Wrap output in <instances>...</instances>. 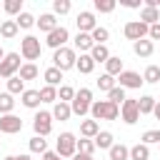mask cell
I'll use <instances>...</instances> for the list:
<instances>
[{"label":"cell","mask_w":160,"mask_h":160,"mask_svg":"<svg viewBox=\"0 0 160 160\" xmlns=\"http://www.w3.org/2000/svg\"><path fill=\"white\" fill-rule=\"evenodd\" d=\"M90 118L92 120H118L120 118V105L110 100H95L90 105Z\"/></svg>","instance_id":"1"},{"label":"cell","mask_w":160,"mask_h":160,"mask_svg":"<svg viewBox=\"0 0 160 160\" xmlns=\"http://www.w3.org/2000/svg\"><path fill=\"white\" fill-rule=\"evenodd\" d=\"M75 62H78V52H75V48H60V50H55L52 52V68H58V70H70V68H75Z\"/></svg>","instance_id":"2"},{"label":"cell","mask_w":160,"mask_h":160,"mask_svg":"<svg viewBox=\"0 0 160 160\" xmlns=\"http://www.w3.org/2000/svg\"><path fill=\"white\" fill-rule=\"evenodd\" d=\"M55 152L60 158H75V152H78V138L72 132H60L58 140H55Z\"/></svg>","instance_id":"3"},{"label":"cell","mask_w":160,"mask_h":160,"mask_svg":"<svg viewBox=\"0 0 160 160\" xmlns=\"http://www.w3.org/2000/svg\"><path fill=\"white\" fill-rule=\"evenodd\" d=\"M20 55H22L28 62L38 60V58L42 55V45H40V40H38L35 35H25L22 42H20Z\"/></svg>","instance_id":"4"},{"label":"cell","mask_w":160,"mask_h":160,"mask_svg":"<svg viewBox=\"0 0 160 160\" xmlns=\"http://www.w3.org/2000/svg\"><path fill=\"white\" fill-rule=\"evenodd\" d=\"M20 68H22V62H20V52H8L5 60L0 62V78L10 80V78H15V75L20 72Z\"/></svg>","instance_id":"5"},{"label":"cell","mask_w":160,"mask_h":160,"mask_svg":"<svg viewBox=\"0 0 160 160\" xmlns=\"http://www.w3.org/2000/svg\"><path fill=\"white\" fill-rule=\"evenodd\" d=\"M32 130H35V135H40V138L50 135V132H52V112H48V110L35 112V118H32Z\"/></svg>","instance_id":"6"},{"label":"cell","mask_w":160,"mask_h":160,"mask_svg":"<svg viewBox=\"0 0 160 160\" xmlns=\"http://www.w3.org/2000/svg\"><path fill=\"white\" fill-rule=\"evenodd\" d=\"M120 120H122L125 125H135V122L140 120V108H138V100L128 98V100L120 105Z\"/></svg>","instance_id":"7"},{"label":"cell","mask_w":160,"mask_h":160,"mask_svg":"<svg viewBox=\"0 0 160 160\" xmlns=\"http://www.w3.org/2000/svg\"><path fill=\"white\" fill-rule=\"evenodd\" d=\"M148 25L145 22H140V20H130V22H125V28H122V32H125V38L128 40H132V42H138V40H145L148 38Z\"/></svg>","instance_id":"8"},{"label":"cell","mask_w":160,"mask_h":160,"mask_svg":"<svg viewBox=\"0 0 160 160\" xmlns=\"http://www.w3.org/2000/svg\"><path fill=\"white\" fill-rule=\"evenodd\" d=\"M68 40H70V32H68V28H55L50 35H45V45L48 48H52V50H60V48H65L68 45Z\"/></svg>","instance_id":"9"},{"label":"cell","mask_w":160,"mask_h":160,"mask_svg":"<svg viewBox=\"0 0 160 160\" xmlns=\"http://www.w3.org/2000/svg\"><path fill=\"white\" fill-rule=\"evenodd\" d=\"M118 82H120V88H125V90H140V85H142L145 80H142V75L135 72V70H122V72L118 75Z\"/></svg>","instance_id":"10"},{"label":"cell","mask_w":160,"mask_h":160,"mask_svg":"<svg viewBox=\"0 0 160 160\" xmlns=\"http://www.w3.org/2000/svg\"><path fill=\"white\" fill-rule=\"evenodd\" d=\"M22 130V120L18 115H0V135H15Z\"/></svg>","instance_id":"11"},{"label":"cell","mask_w":160,"mask_h":160,"mask_svg":"<svg viewBox=\"0 0 160 160\" xmlns=\"http://www.w3.org/2000/svg\"><path fill=\"white\" fill-rule=\"evenodd\" d=\"M75 25H78V32H92V30L98 28L95 12H90V10H80L78 18H75Z\"/></svg>","instance_id":"12"},{"label":"cell","mask_w":160,"mask_h":160,"mask_svg":"<svg viewBox=\"0 0 160 160\" xmlns=\"http://www.w3.org/2000/svg\"><path fill=\"white\" fill-rule=\"evenodd\" d=\"M35 25H38V28H40L45 35H50L55 28H60V25H58V18H55L52 12H42V15L38 18V22H35Z\"/></svg>","instance_id":"13"},{"label":"cell","mask_w":160,"mask_h":160,"mask_svg":"<svg viewBox=\"0 0 160 160\" xmlns=\"http://www.w3.org/2000/svg\"><path fill=\"white\" fill-rule=\"evenodd\" d=\"M100 132V122L98 120H82L80 122V138H88V140H95V135Z\"/></svg>","instance_id":"14"},{"label":"cell","mask_w":160,"mask_h":160,"mask_svg":"<svg viewBox=\"0 0 160 160\" xmlns=\"http://www.w3.org/2000/svg\"><path fill=\"white\" fill-rule=\"evenodd\" d=\"M140 22H145L148 28L155 25V22H160V10H158V8H148V5H142V8H140Z\"/></svg>","instance_id":"15"},{"label":"cell","mask_w":160,"mask_h":160,"mask_svg":"<svg viewBox=\"0 0 160 160\" xmlns=\"http://www.w3.org/2000/svg\"><path fill=\"white\" fill-rule=\"evenodd\" d=\"M72 42H75V50H80V55H82V52H90V50H92V45H95L90 32H78Z\"/></svg>","instance_id":"16"},{"label":"cell","mask_w":160,"mask_h":160,"mask_svg":"<svg viewBox=\"0 0 160 160\" xmlns=\"http://www.w3.org/2000/svg\"><path fill=\"white\" fill-rule=\"evenodd\" d=\"M132 52L138 55V58H150L152 52H155V45H152V40H138V42H132Z\"/></svg>","instance_id":"17"},{"label":"cell","mask_w":160,"mask_h":160,"mask_svg":"<svg viewBox=\"0 0 160 160\" xmlns=\"http://www.w3.org/2000/svg\"><path fill=\"white\" fill-rule=\"evenodd\" d=\"M72 118V108H70V102H55V108H52V120H60V122H65V120H70Z\"/></svg>","instance_id":"18"},{"label":"cell","mask_w":160,"mask_h":160,"mask_svg":"<svg viewBox=\"0 0 160 160\" xmlns=\"http://www.w3.org/2000/svg\"><path fill=\"white\" fill-rule=\"evenodd\" d=\"M20 102L25 105V108H30V110H35V108H40V90H25L22 95H20Z\"/></svg>","instance_id":"19"},{"label":"cell","mask_w":160,"mask_h":160,"mask_svg":"<svg viewBox=\"0 0 160 160\" xmlns=\"http://www.w3.org/2000/svg\"><path fill=\"white\" fill-rule=\"evenodd\" d=\"M95 148H100V150H110L112 145H115V138H112V132L110 130H100L98 135H95Z\"/></svg>","instance_id":"20"},{"label":"cell","mask_w":160,"mask_h":160,"mask_svg":"<svg viewBox=\"0 0 160 160\" xmlns=\"http://www.w3.org/2000/svg\"><path fill=\"white\" fill-rule=\"evenodd\" d=\"M108 160H130V148L122 145V142H115L108 150Z\"/></svg>","instance_id":"21"},{"label":"cell","mask_w":160,"mask_h":160,"mask_svg":"<svg viewBox=\"0 0 160 160\" xmlns=\"http://www.w3.org/2000/svg\"><path fill=\"white\" fill-rule=\"evenodd\" d=\"M75 68H78V72H82V75H90V72L95 70V60L90 58V52H82V55L78 58Z\"/></svg>","instance_id":"22"},{"label":"cell","mask_w":160,"mask_h":160,"mask_svg":"<svg viewBox=\"0 0 160 160\" xmlns=\"http://www.w3.org/2000/svg\"><path fill=\"white\" fill-rule=\"evenodd\" d=\"M18 32H20V28H18L15 20H2V22H0V35H2L5 40H12Z\"/></svg>","instance_id":"23"},{"label":"cell","mask_w":160,"mask_h":160,"mask_svg":"<svg viewBox=\"0 0 160 160\" xmlns=\"http://www.w3.org/2000/svg\"><path fill=\"white\" fill-rule=\"evenodd\" d=\"M42 80H45V85H52V88H58L60 85V80H62V70H58V68H48L45 72H42Z\"/></svg>","instance_id":"24"},{"label":"cell","mask_w":160,"mask_h":160,"mask_svg":"<svg viewBox=\"0 0 160 160\" xmlns=\"http://www.w3.org/2000/svg\"><path fill=\"white\" fill-rule=\"evenodd\" d=\"M90 58L95 60V65H98V62H108V60H110V50H108V45H92Z\"/></svg>","instance_id":"25"},{"label":"cell","mask_w":160,"mask_h":160,"mask_svg":"<svg viewBox=\"0 0 160 160\" xmlns=\"http://www.w3.org/2000/svg\"><path fill=\"white\" fill-rule=\"evenodd\" d=\"M15 22H18V28H22V30H30L35 22H38V18L32 15V12H28V10H22L18 18H15Z\"/></svg>","instance_id":"26"},{"label":"cell","mask_w":160,"mask_h":160,"mask_svg":"<svg viewBox=\"0 0 160 160\" xmlns=\"http://www.w3.org/2000/svg\"><path fill=\"white\" fill-rule=\"evenodd\" d=\"M105 72L112 75V78H118V75L122 72V60H120L118 55H110V60L105 62Z\"/></svg>","instance_id":"27"},{"label":"cell","mask_w":160,"mask_h":160,"mask_svg":"<svg viewBox=\"0 0 160 160\" xmlns=\"http://www.w3.org/2000/svg\"><path fill=\"white\" fill-rule=\"evenodd\" d=\"M20 80H35L38 75H40V70H38V65L35 62H22V68H20Z\"/></svg>","instance_id":"28"},{"label":"cell","mask_w":160,"mask_h":160,"mask_svg":"<svg viewBox=\"0 0 160 160\" xmlns=\"http://www.w3.org/2000/svg\"><path fill=\"white\" fill-rule=\"evenodd\" d=\"M155 98L152 95H142L140 100H138V108H140V115H152V110H155Z\"/></svg>","instance_id":"29"},{"label":"cell","mask_w":160,"mask_h":160,"mask_svg":"<svg viewBox=\"0 0 160 160\" xmlns=\"http://www.w3.org/2000/svg\"><path fill=\"white\" fill-rule=\"evenodd\" d=\"M28 148H30V152H40V155H45V152H48V140L40 138V135H32L30 142H28Z\"/></svg>","instance_id":"30"},{"label":"cell","mask_w":160,"mask_h":160,"mask_svg":"<svg viewBox=\"0 0 160 160\" xmlns=\"http://www.w3.org/2000/svg\"><path fill=\"white\" fill-rule=\"evenodd\" d=\"M130 160H150V148L142 145V142L132 145L130 148Z\"/></svg>","instance_id":"31"},{"label":"cell","mask_w":160,"mask_h":160,"mask_svg":"<svg viewBox=\"0 0 160 160\" xmlns=\"http://www.w3.org/2000/svg\"><path fill=\"white\" fill-rule=\"evenodd\" d=\"M28 88H25V80H20V75H15V78H10L8 80V92L10 95H22Z\"/></svg>","instance_id":"32"},{"label":"cell","mask_w":160,"mask_h":160,"mask_svg":"<svg viewBox=\"0 0 160 160\" xmlns=\"http://www.w3.org/2000/svg\"><path fill=\"white\" fill-rule=\"evenodd\" d=\"M15 108V100L10 92H0V115H10Z\"/></svg>","instance_id":"33"},{"label":"cell","mask_w":160,"mask_h":160,"mask_svg":"<svg viewBox=\"0 0 160 160\" xmlns=\"http://www.w3.org/2000/svg\"><path fill=\"white\" fill-rule=\"evenodd\" d=\"M2 8H5V12H8L10 18H18V15L22 12V0H5Z\"/></svg>","instance_id":"34"},{"label":"cell","mask_w":160,"mask_h":160,"mask_svg":"<svg viewBox=\"0 0 160 160\" xmlns=\"http://www.w3.org/2000/svg\"><path fill=\"white\" fill-rule=\"evenodd\" d=\"M95 85H98L102 92H110V90L115 88V78H112V75H108V72H102V75L95 80Z\"/></svg>","instance_id":"35"},{"label":"cell","mask_w":160,"mask_h":160,"mask_svg":"<svg viewBox=\"0 0 160 160\" xmlns=\"http://www.w3.org/2000/svg\"><path fill=\"white\" fill-rule=\"evenodd\" d=\"M40 100H42V102H58V88L42 85V88H40Z\"/></svg>","instance_id":"36"},{"label":"cell","mask_w":160,"mask_h":160,"mask_svg":"<svg viewBox=\"0 0 160 160\" xmlns=\"http://www.w3.org/2000/svg\"><path fill=\"white\" fill-rule=\"evenodd\" d=\"M142 80H145V82H150V85L160 82V68H158V65H148V68H145V72H142Z\"/></svg>","instance_id":"37"},{"label":"cell","mask_w":160,"mask_h":160,"mask_svg":"<svg viewBox=\"0 0 160 160\" xmlns=\"http://www.w3.org/2000/svg\"><path fill=\"white\" fill-rule=\"evenodd\" d=\"M90 35H92V42H95V45H105V42H108V38H110V30L98 25V28H95Z\"/></svg>","instance_id":"38"},{"label":"cell","mask_w":160,"mask_h":160,"mask_svg":"<svg viewBox=\"0 0 160 160\" xmlns=\"http://www.w3.org/2000/svg\"><path fill=\"white\" fill-rule=\"evenodd\" d=\"M75 88H70V85H60V90H58V100L60 102H72L75 100Z\"/></svg>","instance_id":"39"},{"label":"cell","mask_w":160,"mask_h":160,"mask_svg":"<svg viewBox=\"0 0 160 160\" xmlns=\"http://www.w3.org/2000/svg\"><path fill=\"white\" fill-rule=\"evenodd\" d=\"M108 100L110 102H115V105H122L128 98H125V88H120V85H115L110 92H108Z\"/></svg>","instance_id":"40"},{"label":"cell","mask_w":160,"mask_h":160,"mask_svg":"<svg viewBox=\"0 0 160 160\" xmlns=\"http://www.w3.org/2000/svg\"><path fill=\"white\" fill-rule=\"evenodd\" d=\"M140 142L142 145H160V130H145L142 132V138H140Z\"/></svg>","instance_id":"41"},{"label":"cell","mask_w":160,"mask_h":160,"mask_svg":"<svg viewBox=\"0 0 160 160\" xmlns=\"http://www.w3.org/2000/svg\"><path fill=\"white\" fill-rule=\"evenodd\" d=\"M70 8H72L70 0H55V2H52V15H55V18H58V15H68Z\"/></svg>","instance_id":"42"},{"label":"cell","mask_w":160,"mask_h":160,"mask_svg":"<svg viewBox=\"0 0 160 160\" xmlns=\"http://www.w3.org/2000/svg\"><path fill=\"white\" fill-rule=\"evenodd\" d=\"M78 152H82V155H92V152H95V142L88 140V138H80V140H78Z\"/></svg>","instance_id":"43"},{"label":"cell","mask_w":160,"mask_h":160,"mask_svg":"<svg viewBox=\"0 0 160 160\" xmlns=\"http://www.w3.org/2000/svg\"><path fill=\"white\" fill-rule=\"evenodd\" d=\"M92 5H95V10H98V12H112L118 2H115V0H95Z\"/></svg>","instance_id":"44"},{"label":"cell","mask_w":160,"mask_h":160,"mask_svg":"<svg viewBox=\"0 0 160 160\" xmlns=\"http://www.w3.org/2000/svg\"><path fill=\"white\" fill-rule=\"evenodd\" d=\"M148 40H160V22L150 25V30H148Z\"/></svg>","instance_id":"45"},{"label":"cell","mask_w":160,"mask_h":160,"mask_svg":"<svg viewBox=\"0 0 160 160\" xmlns=\"http://www.w3.org/2000/svg\"><path fill=\"white\" fill-rule=\"evenodd\" d=\"M122 8H130V10H140V0H120Z\"/></svg>","instance_id":"46"},{"label":"cell","mask_w":160,"mask_h":160,"mask_svg":"<svg viewBox=\"0 0 160 160\" xmlns=\"http://www.w3.org/2000/svg\"><path fill=\"white\" fill-rule=\"evenodd\" d=\"M42 160H62V158H60V155H58L55 150H48V152L42 155Z\"/></svg>","instance_id":"47"},{"label":"cell","mask_w":160,"mask_h":160,"mask_svg":"<svg viewBox=\"0 0 160 160\" xmlns=\"http://www.w3.org/2000/svg\"><path fill=\"white\" fill-rule=\"evenodd\" d=\"M72 160H92V155H82V152H75Z\"/></svg>","instance_id":"48"},{"label":"cell","mask_w":160,"mask_h":160,"mask_svg":"<svg viewBox=\"0 0 160 160\" xmlns=\"http://www.w3.org/2000/svg\"><path fill=\"white\" fill-rule=\"evenodd\" d=\"M152 115H155V118L160 120V102H155V110H152Z\"/></svg>","instance_id":"49"},{"label":"cell","mask_w":160,"mask_h":160,"mask_svg":"<svg viewBox=\"0 0 160 160\" xmlns=\"http://www.w3.org/2000/svg\"><path fill=\"white\" fill-rule=\"evenodd\" d=\"M18 160H32L30 155H18Z\"/></svg>","instance_id":"50"},{"label":"cell","mask_w":160,"mask_h":160,"mask_svg":"<svg viewBox=\"0 0 160 160\" xmlns=\"http://www.w3.org/2000/svg\"><path fill=\"white\" fill-rule=\"evenodd\" d=\"M5 55H8V52H5V50H2V48H0V62H2V60H5Z\"/></svg>","instance_id":"51"},{"label":"cell","mask_w":160,"mask_h":160,"mask_svg":"<svg viewBox=\"0 0 160 160\" xmlns=\"http://www.w3.org/2000/svg\"><path fill=\"white\" fill-rule=\"evenodd\" d=\"M5 160H18V155H8V158H5Z\"/></svg>","instance_id":"52"}]
</instances>
